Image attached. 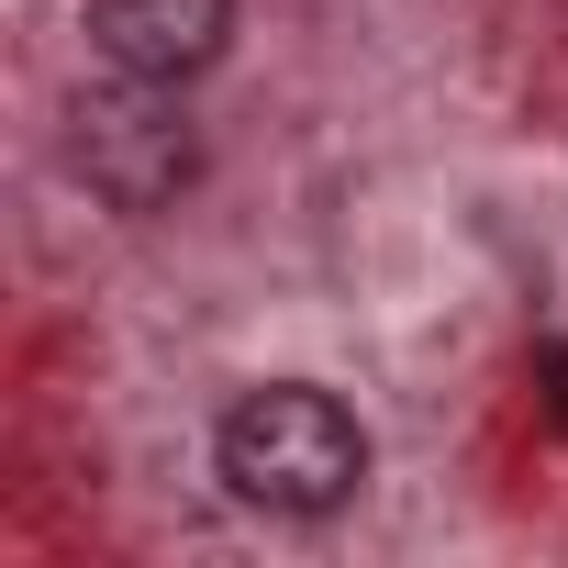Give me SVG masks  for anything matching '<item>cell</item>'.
Segmentation results:
<instances>
[{"label": "cell", "instance_id": "obj_2", "mask_svg": "<svg viewBox=\"0 0 568 568\" xmlns=\"http://www.w3.org/2000/svg\"><path fill=\"white\" fill-rule=\"evenodd\" d=\"M68 156H79V179H90L112 212H168V201L201 179V134H190L179 90H156V79L90 90L79 123H68Z\"/></svg>", "mask_w": 568, "mask_h": 568}, {"label": "cell", "instance_id": "obj_1", "mask_svg": "<svg viewBox=\"0 0 568 568\" xmlns=\"http://www.w3.org/2000/svg\"><path fill=\"white\" fill-rule=\"evenodd\" d=\"M212 457H223V490H234V501L291 513V524L346 513V501L368 490V424H357L335 390H313V379H267V390H245V402L223 413Z\"/></svg>", "mask_w": 568, "mask_h": 568}, {"label": "cell", "instance_id": "obj_3", "mask_svg": "<svg viewBox=\"0 0 568 568\" xmlns=\"http://www.w3.org/2000/svg\"><path fill=\"white\" fill-rule=\"evenodd\" d=\"M223 45H234V0H90V57L112 79L190 90Z\"/></svg>", "mask_w": 568, "mask_h": 568}, {"label": "cell", "instance_id": "obj_4", "mask_svg": "<svg viewBox=\"0 0 568 568\" xmlns=\"http://www.w3.org/2000/svg\"><path fill=\"white\" fill-rule=\"evenodd\" d=\"M535 390H546V413L568 424V346H535Z\"/></svg>", "mask_w": 568, "mask_h": 568}]
</instances>
